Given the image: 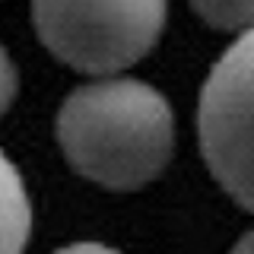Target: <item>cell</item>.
I'll use <instances>...</instances> for the list:
<instances>
[{
    "label": "cell",
    "instance_id": "5b68a950",
    "mask_svg": "<svg viewBox=\"0 0 254 254\" xmlns=\"http://www.w3.org/2000/svg\"><path fill=\"white\" fill-rule=\"evenodd\" d=\"M194 13L219 32H251L254 0H190Z\"/></svg>",
    "mask_w": 254,
    "mask_h": 254
},
{
    "label": "cell",
    "instance_id": "7a4b0ae2",
    "mask_svg": "<svg viewBox=\"0 0 254 254\" xmlns=\"http://www.w3.org/2000/svg\"><path fill=\"white\" fill-rule=\"evenodd\" d=\"M169 0H32L38 42L89 76H118L156 48Z\"/></svg>",
    "mask_w": 254,
    "mask_h": 254
},
{
    "label": "cell",
    "instance_id": "8992f818",
    "mask_svg": "<svg viewBox=\"0 0 254 254\" xmlns=\"http://www.w3.org/2000/svg\"><path fill=\"white\" fill-rule=\"evenodd\" d=\"M16 92H19V70H16L10 51L0 45V118L10 111Z\"/></svg>",
    "mask_w": 254,
    "mask_h": 254
},
{
    "label": "cell",
    "instance_id": "52a82bcc",
    "mask_svg": "<svg viewBox=\"0 0 254 254\" xmlns=\"http://www.w3.org/2000/svg\"><path fill=\"white\" fill-rule=\"evenodd\" d=\"M54 254H121L111 245H102V242H73V245H64Z\"/></svg>",
    "mask_w": 254,
    "mask_h": 254
},
{
    "label": "cell",
    "instance_id": "3957f363",
    "mask_svg": "<svg viewBox=\"0 0 254 254\" xmlns=\"http://www.w3.org/2000/svg\"><path fill=\"white\" fill-rule=\"evenodd\" d=\"M197 127L206 169L238 206L254 213V29L213 64Z\"/></svg>",
    "mask_w": 254,
    "mask_h": 254
},
{
    "label": "cell",
    "instance_id": "6da1fadb",
    "mask_svg": "<svg viewBox=\"0 0 254 254\" xmlns=\"http://www.w3.org/2000/svg\"><path fill=\"white\" fill-rule=\"evenodd\" d=\"M61 153L92 185L146 188L175 149V115L156 86L130 76H99L76 86L58 111Z\"/></svg>",
    "mask_w": 254,
    "mask_h": 254
},
{
    "label": "cell",
    "instance_id": "277c9868",
    "mask_svg": "<svg viewBox=\"0 0 254 254\" xmlns=\"http://www.w3.org/2000/svg\"><path fill=\"white\" fill-rule=\"evenodd\" d=\"M32 235V203L19 169L0 149V254H26Z\"/></svg>",
    "mask_w": 254,
    "mask_h": 254
},
{
    "label": "cell",
    "instance_id": "ba28073f",
    "mask_svg": "<svg viewBox=\"0 0 254 254\" xmlns=\"http://www.w3.org/2000/svg\"><path fill=\"white\" fill-rule=\"evenodd\" d=\"M229 254H254V229L251 232H245L242 238H238V242L232 245V251Z\"/></svg>",
    "mask_w": 254,
    "mask_h": 254
}]
</instances>
